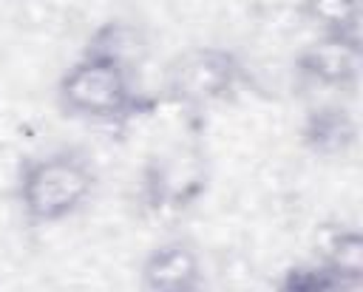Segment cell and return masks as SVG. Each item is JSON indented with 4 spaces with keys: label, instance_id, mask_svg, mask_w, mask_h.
<instances>
[{
    "label": "cell",
    "instance_id": "ba28073f",
    "mask_svg": "<svg viewBox=\"0 0 363 292\" xmlns=\"http://www.w3.org/2000/svg\"><path fill=\"white\" fill-rule=\"evenodd\" d=\"M303 14L326 37L360 43V0H303Z\"/></svg>",
    "mask_w": 363,
    "mask_h": 292
},
{
    "label": "cell",
    "instance_id": "277c9868",
    "mask_svg": "<svg viewBox=\"0 0 363 292\" xmlns=\"http://www.w3.org/2000/svg\"><path fill=\"white\" fill-rule=\"evenodd\" d=\"M204 190V162L196 150L156 156L145 170L142 198L153 213L182 210Z\"/></svg>",
    "mask_w": 363,
    "mask_h": 292
},
{
    "label": "cell",
    "instance_id": "8992f818",
    "mask_svg": "<svg viewBox=\"0 0 363 292\" xmlns=\"http://www.w3.org/2000/svg\"><path fill=\"white\" fill-rule=\"evenodd\" d=\"M298 68L312 82L332 88H352L360 74V43L323 37L298 57Z\"/></svg>",
    "mask_w": 363,
    "mask_h": 292
},
{
    "label": "cell",
    "instance_id": "9c48e42d",
    "mask_svg": "<svg viewBox=\"0 0 363 292\" xmlns=\"http://www.w3.org/2000/svg\"><path fill=\"white\" fill-rule=\"evenodd\" d=\"M323 264L329 269H335L354 289L360 283V272H363V238H360V232L357 230H346V232L335 235Z\"/></svg>",
    "mask_w": 363,
    "mask_h": 292
},
{
    "label": "cell",
    "instance_id": "7a4b0ae2",
    "mask_svg": "<svg viewBox=\"0 0 363 292\" xmlns=\"http://www.w3.org/2000/svg\"><path fill=\"white\" fill-rule=\"evenodd\" d=\"M91 164L74 153L60 150L26 164L20 176V204L31 224H54L77 213L94 190Z\"/></svg>",
    "mask_w": 363,
    "mask_h": 292
},
{
    "label": "cell",
    "instance_id": "3957f363",
    "mask_svg": "<svg viewBox=\"0 0 363 292\" xmlns=\"http://www.w3.org/2000/svg\"><path fill=\"white\" fill-rule=\"evenodd\" d=\"M241 79V62L227 48H193L182 54L167 74V96L187 108H207L233 94Z\"/></svg>",
    "mask_w": 363,
    "mask_h": 292
},
{
    "label": "cell",
    "instance_id": "5b68a950",
    "mask_svg": "<svg viewBox=\"0 0 363 292\" xmlns=\"http://www.w3.org/2000/svg\"><path fill=\"white\" fill-rule=\"evenodd\" d=\"M142 283L150 292H193L201 283V261L199 252L187 241H167L156 247L145 266Z\"/></svg>",
    "mask_w": 363,
    "mask_h": 292
},
{
    "label": "cell",
    "instance_id": "6da1fadb",
    "mask_svg": "<svg viewBox=\"0 0 363 292\" xmlns=\"http://www.w3.org/2000/svg\"><path fill=\"white\" fill-rule=\"evenodd\" d=\"M57 96L68 116L94 122L128 119L150 108V102L136 96L130 88V65L88 48L82 60L74 62L71 71L60 79Z\"/></svg>",
    "mask_w": 363,
    "mask_h": 292
},
{
    "label": "cell",
    "instance_id": "30bf717a",
    "mask_svg": "<svg viewBox=\"0 0 363 292\" xmlns=\"http://www.w3.org/2000/svg\"><path fill=\"white\" fill-rule=\"evenodd\" d=\"M281 289H286V292H326V289H352V286L335 269L320 264V266H292L284 275Z\"/></svg>",
    "mask_w": 363,
    "mask_h": 292
},
{
    "label": "cell",
    "instance_id": "52a82bcc",
    "mask_svg": "<svg viewBox=\"0 0 363 292\" xmlns=\"http://www.w3.org/2000/svg\"><path fill=\"white\" fill-rule=\"evenodd\" d=\"M303 145L315 156H340L346 153L357 139L354 116L340 105H323L312 111L303 122Z\"/></svg>",
    "mask_w": 363,
    "mask_h": 292
}]
</instances>
